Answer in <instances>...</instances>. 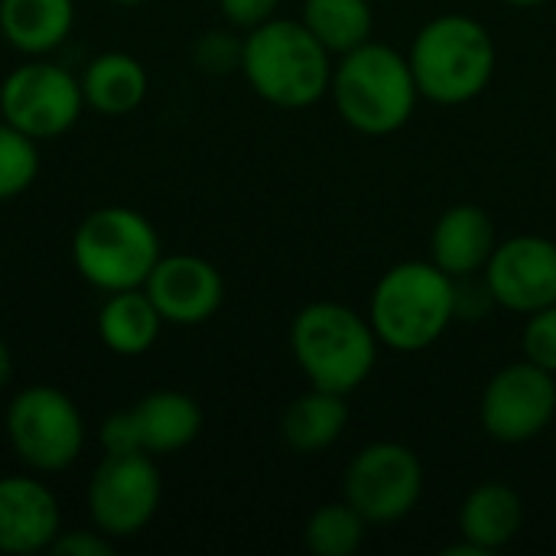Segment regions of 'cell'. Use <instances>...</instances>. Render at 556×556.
<instances>
[{"mask_svg":"<svg viewBox=\"0 0 556 556\" xmlns=\"http://www.w3.org/2000/svg\"><path fill=\"white\" fill-rule=\"evenodd\" d=\"M349 427V397L323 388H309L300 394L280 420L283 443L293 453H323L329 450Z\"/></svg>","mask_w":556,"mask_h":556,"instance_id":"obj_21","label":"cell"},{"mask_svg":"<svg viewBox=\"0 0 556 556\" xmlns=\"http://www.w3.org/2000/svg\"><path fill=\"white\" fill-rule=\"evenodd\" d=\"M59 531L62 508L39 472H13L0 479V554H42Z\"/></svg>","mask_w":556,"mask_h":556,"instance_id":"obj_14","label":"cell"},{"mask_svg":"<svg viewBox=\"0 0 556 556\" xmlns=\"http://www.w3.org/2000/svg\"><path fill=\"white\" fill-rule=\"evenodd\" d=\"M329 98L342 124H349L355 134L391 137L410 124L420 88L404 52L368 39L365 46L336 55Z\"/></svg>","mask_w":556,"mask_h":556,"instance_id":"obj_3","label":"cell"},{"mask_svg":"<svg viewBox=\"0 0 556 556\" xmlns=\"http://www.w3.org/2000/svg\"><path fill=\"white\" fill-rule=\"evenodd\" d=\"M290 352L309 388L349 397L371 378L381 342L368 316L355 313L345 303L319 300L293 316Z\"/></svg>","mask_w":556,"mask_h":556,"instance_id":"obj_5","label":"cell"},{"mask_svg":"<svg viewBox=\"0 0 556 556\" xmlns=\"http://www.w3.org/2000/svg\"><path fill=\"white\" fill-rule=\"evenodd\" d=\"M277 7H280V0H218L225 23H231L235 29H244V33L267 23L270 16H277Z\"/></svg>","mask_w":556,"mask_h":556,"instance_id":"obj_28","label":"cell"},{"mask_svg":"<svg viewBox=\"0 0 556 556\" xmlns=\"http://www.w3.org/2000/svg\"><path fill=\"white\" fill-rule=\"evenodd\" d=\"M365 534L368 521L342 498L309 515L303 528V544L313 556H352L362 551Z\"/></svg>","mask_w":556,"mask_h":556,"instance_id":"obj_23","label":"cell"},{"mask_svg":"<svg viewBox=\"0 0 556 556\" xmlns=\"http://www.w3.org/2000/svg\"><path fill=\"white\" fill-rule=\"evenodd\" d=\"M3 424L13 456L39 476L75 466L88 437L78 404L52 384H29L13 394Z\"/></svg>","mask_w":556,"mask_h":556,"instance_id":"obj_7","label":"cell"},{"mask_svg":"<svg viewBox=\"0 0 556 556\" xmlns=\"http://www.w3.org/2000/svg\"><path fill=\"white\" fill-rule=\"evenodd\" d=\"M78 78H81L85 108H91L104 117L134 114L150 94V75H147L143 62L121 49L94 55Z\"/></svg>","mask_w":556,"mask_h":556,"instance_id":"obj_18","label":"cell"},{"mask_svg":"<svg viewBox=\"0 0 556 556\" xmlns=\"http://www.w3.org/2000/svg\"><path fill=\"white\" fill-rule=\"evenodd\" d=\"M502 3H508V7H544V3H551V0H502Z\"/></svg>","mask_w":556,"mask_h":556,"instance_id":"obj_31","label":"cell"},{"mask_svg":"<svg viewBox=\"0 0 556 556\" xmlns=\"http://www.w3.org/2000/svg\"><path fill=\"white\" fill-rule=\"evenodd\" d=\"M137 450L147 456H173L186 446H192L205 427V414L195 397L182 391H153L140 397L130 410Z\"/></svg>","mask_w":556,"mask_h":556,"instance_id":"obj_16","label":"cell"},{"mask_svg":"<svg viewBox=\"0 0 556 556\" xmlns=\"http://www.w3.org/2000/svg\"><path fill=\"white\" fill-rule=\"evenodd\" d=\"M482 283L495 306L531 316L556 303V241L544 235H511L495 244Z\"/></svg>","mask_w":556,"mask_h":556,"instance_id":"obj_12","label":"cell"},{"mask_svg":"<svg viewBox=\"0 0 556 556\" xmlns=\"http://www.w3.org/2000/svg\"><path fill=\"white\" fill-rule=\"evenodd\" d=\"M525 528V502L505 482L476 485L459 508V538L482 556L505 551Z\"/></svg>","mask_w":556,"mask_h":556,"instance_id":"obj_17","label":"cell"},{"mask_svg":"<svg viewBox=\"0 0 556 556\" xmlns=\"http://www.w3.org/2000/svg\"><path fill=\"white\" fill-rule=\"evenodd\" d=\"M75 0H0V39L16 52L49 55L75 29Z\"/></svg>","mask_w":556,"mask_h":556,"instance_id":"obj_19","label":"cell"},{"mask_svg":"<svg viewBox=\"0 0 556 556\" xmlns=\"http://www.w3.org/2000/svg\"><path fill=\"white\" fill-rule=\"evenodd\" d=\"M459 313V283L433 261L388 267L368 300V323L381 349L417 355L437 345Z\"/></svg>","mask_w":556,"mask_h":556,"instance_id":"obj_2","label":"cell"},{"mask_svg":"<svg viewBox=\"0 0 556 556\" xmlns=\"http://www.w3.org/2000/svg\"><path fill=\"white\" fill-rule=\"evenodd\" d=\"M336 55L303 26V20L270 16L244 33L241 75L251 91L283 111L319 104L332 85Z\"/></svg>","mask_w":556,"mask_h":556,"instance_id":"obj_1","label":"cell"},{"mask_svg":"<svg viewBox=\"0 0 556 556\" xmlns=\"http://www.w3.org/2000/svg\"><path fill=\"white\" fill-rule=\"evenodd\" d=\"M111 551H114V541L101 534L94 525L81 531H59V538L49 547V554L62 556H111Z\"/></svg>","mask_w":556,"mask_h":556,"instance_id":"obj_27","label":"cell"},{"mask_svg":"<svg viewBox=\"0 0 556 556\" xmlns=\"http://www.w3.org/2000/svg\"><path fill=\"white\" fill-rule=\"evenodd\" d=\"M556 417V375L528 358L498 368L479 401L482 430L508 446L538 440Z\"/></svg>","mask_w":556,"mask_h":556,"instance_id":"obj_11","label":"cell"},{"mask_svg":"<svg viewBox=\"0 0 556 556\" xmlns=\"http://www.w3.org/2000/svg\"><path fill=\"white\" fill-rule=\"evenodd\" d=\"M521 352L531 365L556 375V303L525 316Z\"/></svg>","mask_w":556,"mask_h":556,"instance_id":"obj_25","label":"cell"},{"mask_svg":"<svg viewBox=\"0 0 556 556\" xmlns=\"http://www.w3.org/2000/svg\"><path fill=\"white\" fill-rule=\"evenodd\" d=\"M407 62L420 98L443 108H459L476 101L492 85L498 49L482 20L469 13H443L417 29Z\"/></svg>","mask_w":556,"mask_h":556,"instance_id":"obj_4","label":"cell"},{"mask_svg":"<svg viewBox=\"0 0 556 556\" xmlns=\"http://www.w3.org/2000/svg\"><path fill=\"white\" fill-rule=\"evenodd\" d=\"M163 326L166 323L150 303V296L143 293V287L108 293V300L98 309V336L104 349L124 358L147 355L156 345Z\"/></svg>","mask_w":556,"mask_h":556,"instance_id":"obj_20","label":"cell"},{"mask_svg":"<svg viewBox=\"0 0 556 556\" xmlns=\"http://www.w3.org/2000/svg\"><path fill=\"white\" fill-rule=\"evenodd\" d=\"M81 111V78L46 55H29L0 81V117L39 143L68 134Z\"/></svg>","mask_w":556,"mask_h":556,"instance_id":"obj_8","label":"cell"},{"mask_svg":"<svg viewBox=\"0 0 556 556\" xmlns=\"http://www.w3.org/2000/svg\"><path fill=\"white\" fill-rule=\"evenodd\" d=\"M143 293L166 326H202L218 313L225 280L218 267L199 254H163L150 270Z\"/></svg>","mask_w":556,"mask_h":556,"instance_id":"obj_13","label":"cell"},{"mask_svg":"<svg viewBox=\"0 0 556 556\" xmlns=\"http://www.w3.org/2000/svg\"><path fill=\"white\" fill-rule=\"evenodd\" d=\"M101 446H104V453H140L127 410H117L101 424Z\"/></svg>","mask_w":556,"mask_h":556,"instance_id":"obj_29","label":"cell"},{"mask_svg":"<svg viewBox=\"0 0 556 556\" xmlns=\"http://www.w3.org/2000/svg\"><path fill=\"white\" fill-rule=\"evenodd\" d=\"M427 472L420 456L394 440L362 446L342 476L345 502L368 525L404 521L424 498Z\"/></svg>","mask_w":556,"mask_h":556,"instance_id":"obj_9","label":"cell"},{"mask_svg":"<svg viewBox=\"0 0 556 556\" xmlns=\"http://www.w3.org/2000/svg\"><path fill=\"white\" fill-rule=\"evenodd\" d=\"M498 244L495 222L485 208L472 202L450 205L430 235V261L453 280H472L485 270Z\"/></svg>","mask_w":556,"mask_h":556,"instance_id":"obj_15","label":"cell"},{"mask_svg":"<svg viewBox=\"0 0 556 556\" xmlns=\"http://www.w3.org/2000/svg\"><path fill=\"white\" fill-rule=\"evenodd\" d=\"M160 257V231L143 212L127 205L88 212L72 235V264L101 293L143 287Z\"/></svg>","mask_w":556,"mask_h":556,"instance_id":"obj_6","label":"cell"},{"mask_svg":"<svg viewBox=\"0 0 556 556\" xmlns=\"http://www.w3.org/2000/svg\"><path fill=\"white\" fill-rule=\"evenodd\" d=\"M241 46H244V36L238 39L228 29H212L199 36V42L192 46V59L208 75H228L241 68Z\"/></svg>","mask_w":556,"mask_h":556,"instance_id":"obj_26","label":"cell"},{"mask_svg":"<svg viewBox=\"0 0 556 556\" xmlns=\"http://www.w3.org/2000/svg\"><path fill=\"white\" fill-rule=\"evenodd\" d=\"M39 176V140L0 117V202L20 199Z\"/></svg>","mask_w":556,"mask_h":556,"instance_id":"obj_24","label":"cell"},{"mask_svg":"<svg viewBox=\"0 0 556 556\" xmlns=\"http://www.w3.org/2000/svg\"><path fill=\"white\" fill-rule=\"evenodd\" d=\"M108 3H114V7H140L147 0H108Z\"/></svg>","mask_w":556,"mask_h":556,"instance_id":"obj_32","label":"cell"},{"mask_svg":"<svg viewBox=\"0 0 556 556\" xmlns=\"http://www.w3.org/2000/svg\"><path fill=\"white\" fill-rule=\"evenodd\" d=\"M300 20L332 55L375 39V10L368 0H303Z\"/></svg>","mask_w":556,"mask_h":556,"instance_id":"obj_22","label":"cell"},{"mask_svg":"<svg viewBox=\"0 0 556 556\" xmlns=\"http://www.w3.org/2000/svg\"><path fill=\"white\" fill-rule=\"evenodd\" d=\"M163 502L156 459L147 453H104L85 492L91 525L111 541H127L147 531Z\"/></svg>","mask_w":556,"mask_h":556,"instance_id":"obj_10","label":"cell"},{"mask_svg":"<svg viewBox=\"0 0 556 556\" xmlns=\"http://www.w3.org/2000/svg\"><path fill=\"white\" fill-rule=\"evenodd\" d=\"M10 378H13V355H10L7 342L0 339V388H7Z\"/></svg>","mask_w":556,"mask_h":556,"instance_id":"obj_30","label":"cell"}]
</instances>
